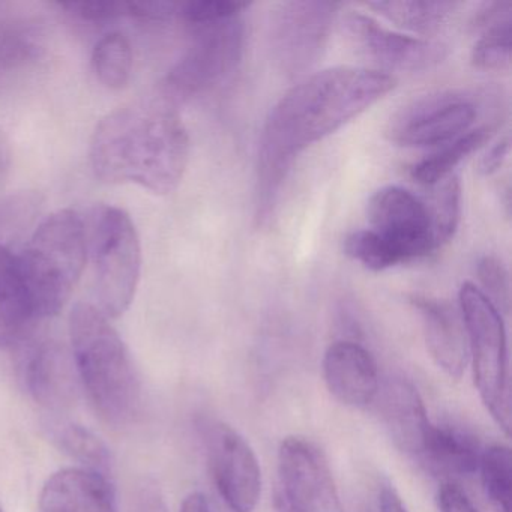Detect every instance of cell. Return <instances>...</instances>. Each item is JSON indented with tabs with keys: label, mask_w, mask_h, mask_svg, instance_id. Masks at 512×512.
Listing matches in <instances>:
<instances>
[{
	"label": "cell",
	"mask_w": 512,
	"mask_h": 512,
	"mask_svg": "<svg viewBox=\"0 0 512 512\" xmlns=\"http://www.w3.org/2000/svg\"><path fill=\"white\" fill-rule=\"evenodd\" d=\"M397 86L391 74L334 67L302 77L277 101L260 133L256 163V215L266 223L281 188L305 149L367 112Z\"/></svg>",
	"instance_id": "6da1fadb"
},
{
	"label": "cell",
	"mask_w": 512,
	"mask_h": 512,
	"mask_svg": "<svg viewBox=\"0 0 512 512\" xmlns=\"http://www.w3.org/2000/svg\"><path fill=\"white\" fill-rule=\"evenodd\" d=\"M190 158V137L178 106L158 92L101 119L91 140L95 176L137 184L157 194L178 188Z\"/></svg>",
	"instance_id": "7a4b0ae2"
},
{
	"label": "cell",
	"mask_w": 512,
	"mask_h": 512,
	"mask_svg": "<svg viewBox=\"0 0 512 512\" xmlns=\"http://www.w3.org/2000/svg\"><path fill=\"white\" fill-rule=\"evenodd\" d=\"M71 355L92 406L104 421L124 425L139 413L142 388L121 335L95 305L70 314Z\"/></svg>",
	"instance_id": "3957f363"
},
{
	"label": "cell",
	"mask_w": 512,
	"mask_h": 512,
	"mask_svg": "<svg viewBox=\"0 0 512 512\" xmlns=\"http://www.w3.org/2000/svg\"><path fill=\"white\" fill-rule=\"evenodd\" d=\"M16 259L35 320L55 317L71 298L88 260L85 221L71 209L49 215Z\"/></svg>",
	"instance_id": "277c9868"
},
{
	"label": "cell",
	"mask_w": 512,
	"mask_h": 512,
	"mask_svg": "<svg viewBox=\"0 0 512 512\" xmlns=\"http://www.w3.org/2000/svg\"><path fill=\"white\" fill-rule=\"evenodd\" d=\"M86 242L95 277V307L106 317L130 308L142 272V248L130 215L118 206H95L89 215Z\"/></svg>",
	"instance_id": "5b68a950"
},
{
	"label": "cell",
	"mask_w": 512,
	"mask_h": 512,
	"mask_svg": "<svg viewBox=\"0 0 512 512\" xmlns=\"http://www.w3.org/2000/svg\"><path fill=\"white\" fill-rule=\"evenodd\" d=\"M460 314L466 328L476 391L497 427L511 433V380L508 340L502 313L476 284L466 281L458 293Z\"/></svg>",
	"instance_id": "8992f818"
},
{
	"label": "cell",
	"mask_w": 512,
	"mask_h": 512,
	"mask_svg": "<svg viewBox=\"0 0 512 512\" xmlns=\"http://www.w3.org/2000/svg\"><path fill=\"white\" fill-rule=\"evenodd\" d=\"M190 31V46L173 65L160 89V94L176 106L226 82L244 55L245 25L242 16L194 26Z\"/></svg>",
	"instance_id": "52a82bcc"
},
{
	"label": "cell",
	"mask_w": 512,
	"mask_h": 512,
	"mask_svg": "<svg viewBox=\"0 0 512 512\" xmlns=\"http://www.w3.org/2000/svg\"><path fill=\"white\" fill-rule=\"evenodd\" d=\"M340 4L319 0H290L278 4L269 19L272 61L289 79L305 77L322 58Z\"/></svg>",
	"instance_id": "ba28073f"
},
{
	"label": "cell",
	"mask_w": 512,
	"mask_h": 512,
	"mask_svg": "<svg viewBox=\"0 0 512 512\" xmlns=\"http://www.w3.org/2000/svg\"><path fill=\"white\" fill-rule=\"evenodd\" d=\"M478 104L469 92L448 89L410 101L386 127L392 143L404 148L446 145L475 124Z\"/></svg>",
	"instance_id": "9c48e42d"
},
{
	"label": "cell",
	"mask_w": 512,
	"mask_h": 512,
	"mask_svg": "<svg viewBox=\"0 0 512 512\" xmlns=\"http://www.w3.org/2000/svg\"><path fill=\"white\" fill-rule=\"evenodd\" d=\"M277 512H343L322 449L305 437H286L278 449Z\"/></svg>",
	"instance_id": "30bf717a"
},
{
	"label": "cell",
	"mask_w": 512,
	"mask_h": 512,
	"mask_svg": "<svg viewBox=\"0 0 512 512\" xmlns=\"http://www.w3.org/2000/svg\"><path fill=\"white\" fill-rule=\"evenodd\" d=\"M200 427L218 496L230 512H253L262 494V469L256 452L224 422L208 419Z\"/></svg>",
	"instance_id": "8fae6325"
},
{
	"label": "cell",
	"mask_w": 512,
	"mask_h": 512,
	"mask_svg": "<svg viewBox=\"0 0 512 512\" xmlns=\"http://www.w3.org/2000/svg\"><path fill=\"white\" fill-rule=\"evenodd\" d=\"M343 31L353 49L380 73H422L433 70L448 56L446 44L391 31L367 14L350 11Z\"/></svg>",
	"instance_id": "7c38bea8"
},
{
	"label": "cell",
	"mask_w": 512,
	"mask_h": 512,
	"mask_svg": "<svg viewBox=\"0 0 512 512\" xmlns=\"http://www.w3.org/2000/svg\"><path fill=\"white\" fill-rule=\"evenodd\" d=\"M367 217L371 230L385 238L404 263L436 250L427 205L406 188L388 185L377 190L368 202Z\"/></svg>",
	"instance_id": "4fadbf2b"
},
{
	"label": "cell",
	"mask_w": 512,
	"mask_h": 512,
	"mask_svg": "<svg viewBox=\"0 0 512 512\" xmlns=\"http://www.w3.org/2000/svg\"><path fill=\"white\" fill-rule=\"evenodd\" d=\"M17 346L22 379L32 398L52 412L73 406L80 383L73 355L59 341L35 337L34 332Z\"/></svg>",
	"instance_id": "5bb4252c"
},
{
	"label": "cell",
	"mask_w": 512,
	"mask_h": 512,
	"mask_svg": "<svg viewBox=\"0 0 512 512\" xmlns=\"http://www.w3.org/2000/svg\"><path fill=\"white\" fill-rule=\"evenodd\" d=\"M25 218V208L19 199L0 202V232ZM19 268L16 253L0 239V349L17 346L37 326Z\"/></svg>",
	"instance_id": "9a60e30c"
},
{
	"label": "cell",
	"mask_w": 512,
	"mask_h": 512,
	"mask_svg": "<svg viewBox=\"0 0 512 512\" xmlns=\"http://www.w3.org/2000/svg\"><path fill=\"white\" fill-rule=\"evenodd\" d=\"M322 370L326 388L344 406L364 409L379 397L376 359L356 341L332 343L323 356Z\"/></svg>",
	"instance_id": "2e32d148"
},
{
	"label": "cell",
	"mask_w": 512,
	"mask_h": 512,
	"mask_svg": "<svg viewBox=\"0 0 512 512\" xmlns=\"http://www.w3.org/2000/svg\"><path fill=\"white\" fill-rule=\"evenodd\" d=\"M424 329L425 344L437 367L451 377L461 379L469 361L466 328L455 308L427 296H413Z\"/></svg>",
	"instance_id": "e0dca14e"
},
{
	"label": "cell",
	"mask_w": 512,
	"mask_h": 512,
	"mask_svg": "<svg viewBox=\"0 0 512 512\" xmlns=\"http://www.w3.org/2000/svg\"><path fill=\"white\" fill-rule=\"evenodd\" d=\"M379 394L380 416L392 442L404 454L421 457L431 421L418 389L403 377H391Z\"/></svg>",
	"instance_id": "ac0fdd59"
},
{
	"label": "cell",
	"mask_w": 512,
	"mask_h": 512,
	"mask_svg": "<svg viewBox=\"0 0 512 512\" xmlns=\"http://www.w3.org/2000/svg\"><path fill=\"white\" fill-rule=\"evenodd\" d=\"M41 512H118L109 476L68 467L50 476L40 494Z\"/></svg>",
	"instance_id": "d6986e66"
},
{
	"label": "cell",
	"mask_w": 512,
	"mask_h": 512,
	"mask_svg": "<svg viewBox=\"0 0 512 512\" xmlns=\"http://www.w3.org/2000/svg\"><path fill=\"white\" fill-rule=\"evenodd\" d=\"M481 454V445L472 434L452 425L431 424L419 458L436 475L466 478L478 472Z\"/></svg>",
	"instance_id": "ffe728a7"
},
{
	"label": "cell",
	"mask_w": 512,
	"mask_h": 512,
	"mask_svg": "<svg viewBox=\"0 0 512 512\" xmlns=\"http://www.w3.org/2000/svg\"><path fill=\"white\" fill-rule=\"evenodd\" d=\"M460 2H428V0H401V2H370L365 7L385 17L401 29L415 34H437L455 11L461 7Z\"/></svg>",
	"instance_id": "44dd1931"
},
{
	"label": "cell",
	"mask_w": 512,
	"mask_h": 512,
	"mask_svg": "<svg viewBox=\"0 0 512 512\" xmlns=\"http://www.w3.org/2000/svg\"><path fill=\"white\" fill-rule=\"evenodd\" d=\"M491 128L479 127L476 130L467 131L463 136L457 137L452 142L446 143L439 151L434 152L428 158L416 163L410 169L413 181L427 187H433L437 182L451 176L452 170L470 154L481 148L490 139Z\"/></svg>",
	"instance_id": "7402d4cb"
},
{
	"label": "cell",
	"mask_w": 512,
	"mask_h": 512,
	"mask_svg": "<svg viewBox=\"0 0 512 512\" xmlns=\"http://www.w3.org/2000/svg\"><path fill=\"white\" fill-rule=\"evenodd\" d=\"M92 67L106 88H125L133 73V49L127 37L118 32L104 35L92 53Z\"/></svg>",
	"instance_id": "603a6c76"
},
{
	"label": "cell",
	"mask_w": 512,
	"mask_h": 512,
	"mask_svg": "<svg viewBox=\"0 0 512 512\" xmlns=\"http://www.w3.org/2000/svg\"><path fill=\"white\" fill-rule=\"evenodd\" d=\"M430 215L433 241L437 248L454 238L461 215V185L451 175L433 185L428 200H424Z\"/></svg>",
	"instance_id": "cb8c5ba5"
},
{
	"label": "cell",
	"mask_w": 512,
	"mask_h": 512,
	"mask_svg": "<svg viewBox=\"0 0 512 512\" xmlns=\"http://www.w3.org/2000/svg\"><path fill=\"white\" fill-rule=\"evenodd\" d=\"M478 472L491 505L497 512H511L512 458L509 446L496 443L482 449Z\"/></svg>",
	"instance_id": "d4e9b609"
},
{
	"label": "cell",
	"mask_w": 512,
	"mask_h": 512,
	"mask_svg": "<svg viewBox=\"0 0 512 512\" xmlns=\"http://www.w3.org/2000/svg\"><path fill=\"white\" fill-rule=\"evenodd\" d=\"M52 434L59 448L74 460L80 461L83 467L109 476L110 466H112L109 449L104 445L103 440L88 428L62 422V424L52 425Z\"/></svg>",
	"instance_id": "484cf974"
},
{
	"label": "cell",
	"mask_w": 512,
	"mask_h": 512,
	"mask_svg": "<svg viewBox=\"0 0 512 512\" xmlns=\"http://www.w3.org/2000/svg\"><path fill=\"white\" fill-rule=\"evenodd\" d=\"M344 253L370 271H385L404 263L401 254L371 229L355 230L344 239Z\"/></svg>",
	"instance_id": "4316f807"
},
{
	"label": "cell",
	"mask_w": 512,
	"mask_h": 512,
	"mask_svg": "<svg viewBox=\"0 0 512 512\" xmlns=\"http://www.w3.org/2000/svg\"><path fill=\"white\" fill-rule=\"evenodd\" d=\"M472 49V65L478 70L502 71L511 65L512 17L500 20L479 32Z\"/></svg>",
	"instance_id": "83f0119b"
},
{
	"label": "cell",
	"mask_w": 512,
	"mask_h": 512,
	"mask_svg": "<svg viewBox=\"0 0 512 512\" xmlns=\"http://www.w3.org/2000/svg\"><path fill=\"white\" fill-rule=\"evenodd\" d=\"M476 275H478V287L488 301L500 311L508 313L511 302V281L506 266L494 256H482L476 263Z\"/></svg>",
	"instance_id": "f1b7e54d"
},
{
	"label": "cell",
	"mask_w": 512,
	"mask_h": 512,
	"mask_svg": "<svg viewBox=\"0 0 512 512\" xmlns=\"http://www.w3.org/2000/svg\"><path fill=\"white\" fill-rule=\"evenodd\" d=\"M38 56V47L28 35L17 31H0V86L14 73L28 67Z\"/></svg>",
	"instance_id": "f546056e"
},
{
	"label": "cell",
	"mask_w": 512,
	"mask_h": 512,
	"mask_svg": "<svg viewBox=\"0 0 512 512\" xmlns=\"http://www.w3.org/2000/svg\"><path fill=\"white\" fill-rule=\"evenodd\" d=\"M250 5L241 4V2H227V0H209V2H188V4L179 5L178 17L188 28L194 26L206 25V23L220 22V20L232 19V17L242 16Z\"/></svg>",
	"instance_id": "4dcf8cb0"
},
{
	"label": "cell",
	"mask_w": 512,
	"mask_h": 512,
	"mask_svg": "<svg viewBox=\"0 0 512 512\" xmlns=\"http://www.w3.org/2000/svg\"><path fill=\"white\" fill-rule=\"evenodd\" d=\"M61 7L83 22H115L124 17L133 19L131 2H71V4H61Z\"/></svg>",
	"instance_id": "1f68e13d"
},
{
	"label": "cell",
	"mask_w": 512,
	"mask_h": 512,
	"mask_svg": "<svg viewBox=\"0 0 512 512\" xmlns=\"http://www.w3.org/2000/svg\"><path fill=\"white\" fill-rule=\"evenodd\" d=\"M440 512H478L472 500L454 482H445L437 491Z\"/></svg>",
	"instance_id": "d6a6232c"
},
{
	"label": "cell",
	"mask_w": 512,
	"mask_h": 512,
	"mask_svg": "<svg viewBox=\"0 0 512 512\" xmlns=\"http://www.w3.org/2000/svg\"><path fill=\"white\" fill-rule=\"evenodd\" d=\"M509 149H511V140H509V134H505L482 155L481 160H479V172L484 176H491L499 172L506 158H508Z\"/></svg>",
	"instance_id": "836d02e7"
},
{
	"label": "cell",
	"mask_w": 512,
	"mask_h": 512,
	"mask_svg": "<svg viewBox=\"0 0 512 512\" xmlns=\"http://www.w3.org/2000/svg\"><path fill=\"white\" fill-rule=\"evenodd\" d=\"M139 512H169L160 490L155 487L143 488L140 494Z\"/></svg>",
	"instance_id": "e575fe53"
},
{
	"label": "cell",
	"mask_w": 512,
	"mask_h": 512,
	"mask_svg": "<svg viewBox=\"0 0 512 512\" xmlns=\"http://www.w3.org/2000/svg\"><path fill=\"white\" fill-rule=\"evenodd\" d=\"M380 512H409L400 494L391 485H383L379 494Z\"/></svg>",
	"instance_id": "d590c367"
},
{
	"label": "cell",
	"mask_w": 512,
	"mask_h": 512,
	"mask_svg": "<svg viewBox=\"0 0 512 512\" xmlns=\"http://www.w3.org/2000/svg\"><path fill=\"white\" fill-rule=\"evenodd\" d=\"M181 512H212L208 499L202 493H191L185 497Z\"/></svg>",
	"instance_id": "8d00e7d4"
},
{
	"label": "cell",
	"mask_w": 512,
	"mask_h": 512,
	"mask_svg": "<svg viewBox=\"0 0 512 512\" xmlns=\"http://www.w3.org/2000/svg\"><path fill=\"white\" fill-rule=\"evenodd\" d=\"M4 151H2V148H0V169H2V166H4Z\"/></svg>",
	"instance_id": "74e56055"
},
{
	"label": "cell",
	"mask_w": 512,
	"mask_h": 512,
	"mask_svg": "<svg viewBox=\"0 0 512 512\" xmlns=\"http://www.w3.org/2000/svg\"><path fill=\"white\" fill-rule=\"evenodd\" d=\"M0 512H4V509H2V506H0Z\"/></svg>",
	"instance_id": "f35d334b"
}]
</instances>
